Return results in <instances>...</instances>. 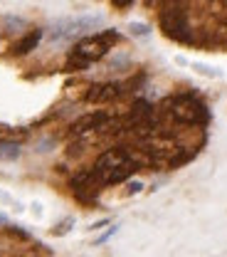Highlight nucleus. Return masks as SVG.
Masks as SVG:
<instances>
[{
	"label": "nucleus",
	"mask_w": 227,
	"mask_h": 257,
	"mask_svg": "<svg viewBox=\"0 0 227 257\" xmlns=\"http://www.w3.org/2000/svg\"><path fill=\"white\" fill-rule=\"evenodd\" d=\"M3 23H5V32H20L25 28V20H20V18H5Z\"/></svg>",
	"instance_id": "obj_9"
},
{
	"label": "nucleus",
	"mask_w": 227,
	"mask_h": 257,
	"mask_svg": "<svg viewBox=\"0 0 227 257\" xmlns=\"http://www.w3.org/2000/svg\"><path fill=\"white\" fill-rule=\"evenodd\" d=\"M141 188H143L141 183H129V193H131V195H133V193H138Z\"/></svg>",
	"instance_id": "obj_13"
},
{
	"label": "nucleus",
	"mask_w": 227,
	"mask_h": 257,
	"mask_svg": "<svg viewBox=\"0 0 227 257\" xmlns=\"http://www.w3.org/2000/svg\"><path fill=\"white\" fill-rule=\"evenodd\" d=\"M106 223H109V220H101V223H94V225H92V230H99V227H104Z\"/></svg>",
	"instance_id": "obj_14"
},
{
	"label": "nucleus",
	"mask_w": 227,
	"mask_h": 257,
	"mask_svg": "<svg viewBox=\"0 0 227 257\" xmlns=\"http://www.w3.org/2000/svg\"><path fill=\"white\" fill-rule=\"evenodd\" d=\"M101 25V18H67V20H60V23H55L52 25V30H50V37L52 40H72V37H77V35H84V32L94 30Z\"/></svg>",
	"instance_id": "obj_4"
},
{
	"label": "nucleus",
	"mask_w": 227,
	"mask_h": 257,
	"mask_svg": "<svg viewBox=\"0 0 227 257\" xmlns=\"http://www.w3.org/2000/svg\"><path fill=\"white\" fill-rule=\"evenodd\" d=\"M133 0H111V5H116V8H129Z\"/></svg>",
	"instance_id": "obj_12"
},
{
	"label": "nucleus",
	"mask_w": 227,
	"mask_h": 257,
	"mask_svg": "<svg viewBox=\"0 0 227 257\" xmlns=\"http://www.w3.org/2000/svg\"><path fill=\"white\" fill-rule=\"evenodd\" d=\"M129 92L131 89L126 82H116V79H111V82H97V84L87 87L84 101H89V104H111V101L126 96Z\"/></svg>",
	"instance_id": "obj_6"
},
{
	"label": "nucleus",
	"mask_w": 227,
	"mask_h": 257,
	"mask_svg": "<svg viewBox=\"0 0 227 257\" xmlns=\"http://www.w3.org/2000/svg\"><path fill=\"white\" fill-rule=\"evenodd\" d=\"M40 40H42V30H30L20 42H18V45H15V47H13V52L20 55V57H23V55H30L35 47L40 45Z\"/></svg>",
	"instance_id": "obj_7"
},
{
	"label": "nucleus",
	"mask_w": 227,
	"mask_h": 257,
	"mask_svg": "<svg viewBox=\"0 0 227 257\" xmlns=\"http://www.w3.org/2000/svg\"><path fill=\"white\" fill-rule=\"evenodd\" d=\"M161 111L173 124H183V126H205L207 119H210L207 104L200 96L190 94V92L170 94L163 101Z\"/></svg>",
	"instance_id": "obj_2"
},
{
	"label": "nucleus",
	"mask_w": 227,
	"mask_h": 257,
	"mask_svg": "<svg viewBox=\"0 0 227 257\" xmlns=\"http://www.w3.org/2000/svg\"><path fill=\"white\" fill-rule=\"evenodd\" d=\"M158 25H161L163 35L175 40V42H193V30H190V23H188L185 3L158 8Z\"/></svg>",
	"instance_id": "obj_3"
},
{
	"label": "nucleus",
	"mask_w": 227,
	"mask_h": 257,
	"mask_svg": "<svg viewBox=\"0 0 227 257\" xmlns=\"http://www.w3.org/2000/svg\"><path fill=\"white\" fill-rule=\"evenodd\" d=\"M116 232H119V225H114V227H109V230H106L104 235H99V237H97V245H101V242H106V240H111V237H114Z\"/></svg>",
	"instance_id": "obj_10"
},
{
	"label": "nucleus",
	"mask_w": 227,
	"mask_h": 257,
	"mask_svg": "<svg viewBox=\"0 0 227 257\" xmlns=\"http://www.w3.org/2000/svg\"><path fill=\"white\" fill-rule=\"evenodd\" d=\"M20 144L18 141H0V159L3 161H15L20 156Z\"/></svg>",
	"instance_id": "obj_8"
},
{
	"label": "nucleus",
	"mask_w": 227,
	"mask_h": 257,
	"mask_svg": "<svg viewBox=\"0 0 227 257\" xmlns=\"http://www.w3.org/2000/svg\"><path fill=\"white\" fill-rule=\"evenodd\" d=\"M69 188H72V193H74L82 203H94L104 186H101L99 176L94 173V168H84V171H79L77 176H72Z\"/></svg>",
	"instance_id": "obj_5"
},
{
	"label": "nucleus",
	"mask_w": 227,
	"mask_h": 257,
	"mask_svg": "<svg viewBox=\"0 0 227 257\" xmlns=\"http://www.w3.org/2000/svg\"><path fill=\"white\" fill-rule=\"evenodd\" d=\"M121 42V32L109 28V30L94 32L82 37L67 55L65 60V72H84L92 64H97L99 60H104L116 45Z\"/></svg>",
	"instance_id": "obj_1"
},
{
	"label": "nucleus",
	"mask_w": 227,
	"mask_h": 257,
	"mask_svg": "<svg viewBox=\"0 0 227 257\" xmlns=\"http://www.w3.org/2000/svg\"><path fill=\"white\" fill-rule=\"evenodd\" d=\"M131 32L138 35V37H146L151 30H148V25H138V23H133V25H131Z\"/></svg>",
	"instance_id": "obj_11"
}]
</instances>
